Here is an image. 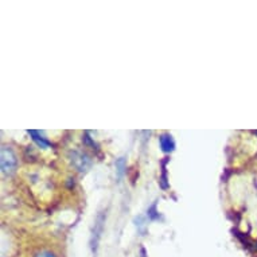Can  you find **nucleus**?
I'll list each match as a JSON object with an SVG mask.
<instances>
[{
    "instance_id": "1",
    "label": "nucleus",
    "mask_w": 257,
    "mask_h": 257,
    "mask_svg": "<svg viewBox=\"0 0 257 257\" xmlns=\"http://www.w3.org/2000/svg\"><path fill=\"white\" fill-rule=\"evenodd\" d=\"M0 165H2V173L5 175H11L15 173L18 167V158L15 152L10 147L3 146L2 154H0Z\"/></svg>"
},
{
    "instance_id": "2",
    "label": "nucleus",
    "mask_w": 257,
    "mask_h": 257,
    "mask_svg": "<svg viewBox=\"0 0 257 257\" xmlns=\"http://www.w3.org/2000/svg\"><path fill=\"white\" fill-rule=\"evenodd\" d=\"M70 162L72 165L76 167L80 173H85L89 167L92 166V160L86 154L81 151H73L70 152Z\"/></svg>"
},
{
    "instance_id": "3",
    "label": "nucleus",
    "mask_w": 257,
    "mask_h": 257,
    "mask_svg": "<svg viewBox=\"0 0 257 257\" xmlns=\"http://www.w3.org/2000/svg\"><path fill=\"white\" fill-rule=\"evenodd\" d=\"M104 222H105V215L100 214L96 219V223H94V228H93V234H92V241H90V244H92L93 250H96L97 249V244L98 240H100V237H101L102 233V228H104Z\"/></svg>"
},
{
    "instance_id": "4",
    "label": "nucleus",
    "mask_w": 257,
    "mask_h": 257,
    "mask_svg": "<svg viewBox=\"0 0 257 257\" xmlns=\"http://www.w3.org/2000/svg\"><path fill=\"white\" fill-rule=\"evenodd\" d=\"M29 135L33 138V140H34L35 143L38 144L41 148H49V147H50V142H49V140H47L46 138H45V136L41 134V132L31 130V131H29Z\"/></svg>"
},
{
    "instance_id": "5",
    "label": "nucleus",
    "mask_w": 257,
    "mask_h": 257,
    "mask_svg": "<svg viewBox=\"0 0 257 257\" xmlns=\"http://www.w3.org/2000/svg\"><path fill=\"white\" fill-rule=\"evenodd\" d=\"M160 142V147L165 152H171L174 151V147H175V144H174L173 138L170 135H162L159 138Z\"/></svg>"
},
{
    "instance_id": "6",
    "label": "nucleus",
    "mask_w": 257,
    "mask_h": 257,
    "mask_svg": "<svg viewBox=\"0 0 257 257\" xmlns=\"http://www.w3.org/2000/svg\"><path fill=\"white\" fill-rule=\"evenodd\" d=\"M125 160L124 158H120V159L116 160V170H117V175L118 177H122V174L125 171Z\"/></svg>"
},
{
    "instance_id": "7",
    "label": "nucleus",
    "mask_w": 257,
    "mask_h": 257,
    "mask_svg": "<svg viewBox=\"0 0 257 257\" xmlns=\"http://www.w3.org/2000/svg\"><path fill=\"white\" fill-rule=\"evenodd\" d=\"M35 257H55V256L51 252H41L38 253Z\"/></svg>"
}]
</instances>
